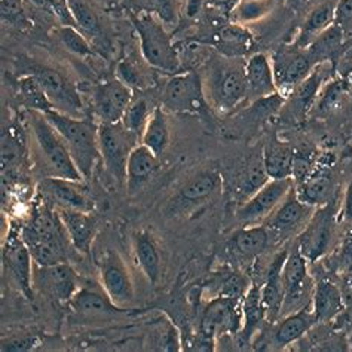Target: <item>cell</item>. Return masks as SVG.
<instances>
[{
    "label": "cell",
    "instance_id": "1",
    "mask_svg": "<svg viewBox=\"0 0 352 352\" xmlns=\"http://www.w3.org/2000/svg\"><path fill=\"white\" fill-rule=\"evenodd\" d=\"M21 235L36 265L69 262L67 250L72 243L57 210L51 208L48 202L33 212L29 223L21 226Z\"/></svg>",
    "mask_w": 352,
    "mask_h": 352
},
{
    "label": "cell",
    "instance_id": "2",
    "mask_svg": "<svg viewBox=\"0 0 352 352\" xmlns=\"http://www.w3.org/2000/svg\"><path fill=\"white\" fill-rule=\"evenodd\" d=\"M243 58L220 55L207 66V75L201 76L208 103L220 113H232L248 98L245 63Z\"/></svg>",
    "mask_w": 352,
    "mask_h": 352
},
{
    "label": "cell",
    "instance_id": "3",
    "mask_svg": "<svg viewBox=\"0 0 352 352\" xmlns=\"http://www.w3.org/2000/svg\"><path fill=\"white\" fill-rule=\"evenodd\" d=\"M66 143L82 177L89 180L97 162L101 160L98 147V125L85 118H75L50 110L43 113Z\"/></svg>",
    "mask_w": 352,
    "mask_h": 352
},
{
    "label": "cell",
    "instance_id": "4",
    "mask_svg": "<svg viewBox=\"0 0 352 352\" xmlns=\"http://www.w3.org/2000/svg\"><path fill=\"white\" fill-rule=\"evenodd\" d=\"M131 23L140 39L143 60L151 67L168 75L180 72V58L166 27L149 12H133Z\"/></svg>",
    "mask_w": 352,
    "mask_h": 352
},
{
    "label": "cell",
    "instance_id": "5",
    "mask_svg": "<svg viewBox=\"0 0 352 352\" xmlns=\"http://www.w3.org/2000/svg\"><path fill=\"white\" fill-rule=\"evenodd\" d=\"M29 124L34 137L38 152L46 171L51 177H61L73 182H83L80 171L64 143L63 137L42 112L29 110Z\"/></svg>",
    "mask_w": 352,
    "mask_h": 352
},
{
    "label": "cell",
    "instance_id": "6",
    "mask_svg": "<svg viewBox=\"0 0 352 352\" xmlns=\"http://www.w3.org/2000/svg\"><path fill=\"white\" fill-rule=\"evenodd\" d=\"M161 106L173 113L202 115L210 106L204 82L197 72H179L166 80Z\"/></svg>",
    "mask_w": 352,
    "mask_h": 352
},
{
    "label": "cell",
    "instance_id": "7",
    "mask_svg": "<svg viewBox=\"0 0 352 352\" xmlns=\"http://www.w3.org/2000/svg\"><path fill=\"white\" fill-rule=\"evenodd\" d=\"M140 143L119 124H98V147L101 162L112 177L125 184L126 162L131 151Z\"/></svg>",
    "mask_w": 352,
    "mask_h": 352
},
{
    "label": "cell",
    "instance_id": "8",
    "mask_svg": "<svg viewBox=\"0 0 352 352\" xmlns=\"http://www.w3.org/2000/svg\"><path fill=\"white\" fill-rule=\"evenodd\" d=\"M2 261L5 272L18 285V289L29 300H33V267L34 262L30 250L24 243L21 226L11 225L5 238Z\"/></svg>",
    "mask_w": 352,
    "mask_h": 352
},
{
    "label": "cell",
    "instance_id": "9",
    "mask_svg": "<svg viewBox=\"0 0 352 352\" xmlns=\"http://www.w3.org/2000/svg\"><path fill=\"white\" fill-rule=\"evenodd\" d=\"M100 284L118 308L126 309L135 300V289L128 265L116 250L109 248L98 261Z\"/></svg>",
    "mask_w": 352,
    "mask_h": 352
},
{
    "label": "cell",
    "instance_id": "10",
    "mask_svg": "<svg viewBox=\"0 0 352 352\" xmlns=\"http://www.w3.org/2000/svg\"><path fill=\"white\" fill-rule=\"evenodd\" d=\"M293 188V179H270L252 197L239 204L236 219L245 226L262 225Z\"/></svg>",
    "mask_w": 352,
    "mask_h": 352
},
{
    "label": "cell",
    "instance_id": "11",
    "mask_svg": "<svg viewBox=\"0 0 352 352\" xmlns=\"http://www.w3.org/2000/svg\"><path fill=\"white\" fill-rule=\"evenodd\" d=\"M39 80L54 110L75 118H82L83 103L78 88L66 75L50 66H38L32 70Z\"/></svg>",
    "mask_w": 352,
    "mask_h": 352
},
{
    "label": "cell",
    "instance_id": "12",
    "mask_svg": "<svg viewBox=\"0 0 352 352\" xmlns=\"http://www.w3.org/2000/svg\"><path fill=\"white\" fill-rule=\"evenodd\" d=\"M243 329V299L219 296L208 303L201 318V336L216 340L223 335H236Z\"/></svg>",
    "mask_w": 352,
    "mask_h": 352
},
{
    "label": "cell",
    "instance_id": "13",
    "mask_svg": "<svg viewBox=\"0 0 352 352\" xmlns=\"http://www.w3.org/2000/svg\"><path fill=\"white\" fill-rule=\"evenodd\" d=\"M80 278L69 262L33 267V287L50 299L69 303L80 289Z\"/></svg>",
    "mask_w": 352,
    "mask_h": 352
},
{
    "label": "cell",
    "instance_id": "14",
    "mask_svg": "<svg viewBox=\"0 0 352 352\" xmlns=\"http://www.w3.org/2000/svg\"><path fill=\"white\" fill-rule=\"evenodd\" d=\"M133 98V88L120 79L112 78L97 83L92 89V109L100 124H119Z\"/></svg>",
    "mask_w": 352,
    "mask_h": 352
},
{
    "label": "cell",
    "instance_id": "15",
    "mask_svg": "<svg viewBox=\"0 0 352 352\" xmlns=\"http://www.w3.org/2000/svg\"><path fill=\"white\" fill-rule=\"evenodd\" d=\"M333 211L327 206L318 207L305 225L302 232L296 241L302 254L308 258V262L318 261L320 257L327 253L333 238Z\"/></svg>",
    "mask_w": 352,
    "mask_h": 352
},
{
    "label": "cell",
    "instance_id": "16",
    "mask_svg": "<svg viewBox=\"0 0 352 352\" xmlns=\"http://www.w3.org/2000/svg\"><path fill=\"white\" fill-rule=\"evenodd\" d=\"M315 66L317 64L311 60L307 50L292 46L278 52L272 64L278 92L281 96H290Z\"/></svg>",
    "mask_w": 352,
    "mask_h": 352
},
{
    "label": "cell",
    "instance_id": "17",
    "mask_svg": "<svg viewBox=\"0 0 352 352\" xmlns=\"http://www.w3.org/2000/svg\"><path fill=\"white\" fill-rule=\"evenodd\" d=\"M221 186H223V177L219 170H204L183 184L168 204V210L174 214V212L197 207L198 204L214 197Z\"/></svg>",
    "mask_w": 352,
    "mask_h": 352
},
{
    "label": "cell",
    "instance_id": "18",
    "mask_svg": "<svg viewBox=\"0 0 352 352\" xmlns=\"http://www.w3.org/2000/svg\"><path fill=\"white\" fill-rule=\"evenodd\" d=\"M78 318L87 321L110 320L125 309L118 308L110 300L103 287L100 285H80V289L67 303Z\"/></svg>",
    "mask_w": 352,
    "mask_h": 352
},
{
    "label": "cell",
    "instance_id": "19",
    "mask_svg": "<svg viewBox=\"0 0 352 352\" xmlns=\"http://www.w3.org/2000/svg\"><path fill=\"white\" fill-rule=\"evenodd\" d=\"M315 210L317 208L302 202L296 193V188H293L262 225L270 229L271 234L287 235L292 234L294 229L305 228Z\"/></svg>",
    "mask_w": 352,
    "mask_h": 352
},
{
    "label": "cell",
    "instance_id": "20",
    "mask_svg": "<svg viewBox=\"0 0 352 352\" xmlns=\"http://www.w3.org/2000/svg\"><path fill=\"white\" fill-rule=\"evenodd\" d=\"M39 192L54 208H72L91 211L92 201L80 188V182H73L61 177H45L39 183Z\"/></svg>",
    "mask_w": 352,
    "mask_h": 352
},
{
    "label": "cell",
    "instance_id": "21",
    "mask_svg": "<svg viewBox=\"0 0 352 352\" xmlns=\"http://www.w3.org/2000/svg\"><path fill=\"white\" fill-rule=\"evenodd\" d=\"M283 285H284V307L287 309L290 305H296L307 293L309 285L308 258L302 254L298 244L287 253L283 265Z\"/></svg>",
    "mask_w": 352,
    "mask_h": 352
},
{
    "label": "cell",
    "instance_id": "22",
    "mask_svg": "<svg viewBox=\"0 0 352 352\" xmlns=\"http://www.w3.org/2000/svg\"><path fill=\"white\" fill-rule=\"evenodd\" d=\"M66 229L72 247L82 254H89L97 234V221L91 211L72 208H55Z\"/></svg>",
    "mask_w": 352,
    "mask_h": 352
},
{
    "label": "cell",
    "instance_id": "23",
    "mask_svg": "<svg viewBox=\"0 0 352 352\" xmlns=\"http://www.w3.org/2000/svg\"><path fill=\"white\" fill-rule=\"evenodd\" d=\"M245 78L248 85V97L270 98L280 94L275 82L272 63L262 52H254L247 58Z\"/></svg>",
    "mask_w": 352,
    "mask_h": 352
},
{
    "label": "cell",
    "instance_id": "24",
    "mask_svg": "<svg viewBox=\"0 0 352 352\" xmlns=\"http://www.w3.org/2000/svg\"><path fill=\"white\" fill-rule=\"evenodd\" d=\"M254 43L253 34L238 23L221 25L211 38V45L228 58L250 57L254 54Z\"/></svg>",
    "mask_w": 352,
    "mask_h": 352
},
{
    "label": "cell",
    "instance_id": "25",
    "mask_svg": "<svg viewBox=\"0 0 352 352\" xmlns=\"http://www.w3.org/2000/svg\"><path fill=\"white\" fill-rule=\"evenodd\" d=\"M294 188L302 202L314 208L326 206L333 193V177L329 165L317 160L312 173L302 183L294 184Z\"/></svg>",
    "mask_w": 352,
    "mask_h": 352
},
{
    "label": "cell",
    "instance_id": "26",
    "mask_svg": "<svg viewBox=\"0 0 352 352\" xmlns=\"http://www.w3.org/2000/svg\"><path fill=\"white\" fill-rule=\"evenodd\" d=\"M289 252L278 253L267 270L265 284L262 285V307L265 318L274 322L283 314L284 307V285H283V265Z\"/></svg>",
    "mask_w": 352,
    "mask_h": 352
},
{
    "label": "cell",
    "instance_id": "27",
    "mask_svg": "<svg viewBox=\"0 0 352 352\" xmlns=\"http://www.w3.org/2000/svg\"><path fill=\"white\" fill-rule=\"evenodd\" d=\"M160 168V157L149 147L138 143L129 153L126 162L125 188L134 193L149 182Z\"/></svg>",
    "mask_w": 352,
    "mask_h": 352
},
{
    "label": "cell",
    "instance_id": "28",
    "mask_svg": "<svg viewBox=\"0 0 352 352\" xmlns=\"http://www.w3.org/2000/svg\"><path fill=\"white\" fill-rule=\"evenodd\" d=\"M327 64L329 61L317 64L309 75L292 91L289 107L292 109V112L300 119L303 116H307L309 110H312L315 101H317L320 96L322 83L326 80Z\"/></svg>",
    "mask_w": 352,
    "mask_h": 352
},
{
    "label": "cell",
    "instance_id": "29",
    "mask_svg": "<svg viewBox=\"0 0 352 352\" xmlns=\"http://www.w3.org/2000/svg\"><path fill=\"white\" fill-rule=\"evenodd\" d=\"M317 322L318 320L315 317L312 308L298 309L276 324L272 333V344L280 349L289 346L307 335Z\"/></svg>",
    "mask_w": 352,
    "mask_h": 352
},
{
    "label": "cell",
    "instance_id": "30",
    "mask_svg": "<svg viewBox=\"0 0 352 352\" xmlns=\"http://www.w3.org/2000/svg\"><path fill=\"white\" fill-rule=\"evenodd\" d=\"M133 253L138 267H140V271L147 278V281L153 285L160 283L162 261L155 238L149 232H146V230L137 232L133 238Z\"/></svg>",
    "mask_w": 352,
    "mask_h": 352
},
{
    "label": "cell",
    "instance_id": "31",
    "mask_svg": "<svg viewBox=\"0 0 352 352\" xmlns=\"http://www.w3.org/2000/svg\"><path fill=\"white\" fill-rule=\"evenodd\" d=\"M344 296L336 284L329 280H322L315 285L312 296V311L318 322L331 321L344 311Z\"/></svg>",
    "mask_w": 352,
    "mask_h": 352
},
{
    "label": "cell",
    "instance_id": "32",
    "mask_svg": "<svg viewBox=\"0 0 352 352\" xmlns=\"http://www.w3.org/2000/svg\"><path fill=\"white\" fill-rule=\"evenodd\" d=\"M271 232L265 225H250L236 230L230 239V248L241 257H257L270 245Z\"/></svg>",
    "mask_w": 352,
    "mask_h": 352
},
{
    "label": "cell",
    "instance_id": "33",
    "mask_svg": "<svg viewBox=\"0 0 352 352\" xmlns=\"http://www.w3.org/2000/svg\"><path fill=\"white\" fill-rule=\"evenodd\" d=\"M335 8L336 5L331 2L321 3L317 8H314L309 15L305 18L293 46L300 50H307L315 38H318L327 27L335 23Z\"/></svg>",
    "mask_w": 352,
    "mask_h": 352
},
{
    "label": "cell",
    "instance_id": "34",
    "mask_svg": "<svg viewBox=\"0 0 352 352\" xmlns=\"http://www.w3.org/2000/svg\"><path fill=\"white\" fill-rule=\"evenodd\" d=\"M171 142V129L166 118L165 109L162 106L153 107V112L147 120V125L142 134L140 143L144 144L157 156L161 157L168 149Z\"/></svg>",
    "mask_w": 352,
    "mask_h": 352
},
{
    "label": "cell",
    "instance_id": "35",
    "mask_svg": "<svg viewBox=\"0 0 352 352\" xmlns=\"http://www.w3.org/2000/svg\"><path fill=\"white\" fill-rule=\"evenodd\" d=\"M293 156L292 147L278 140L266 143L262 152L263 165L270 179H292L293 174Z\"/></svg>",
    "mask_w": 352,
    "mask_h": 352
},
{
    "label": "cell",
    "instance_id": "36",
    "mask_svg": "<svg viewBox=\"0 0 352 352\" xmlns=\"http://www.w3.org/2000/svg\"><path fill=\"white\" fill-rule=\"evenodd\" d=\"M267 180H270V177H267L266 174L262 155L254 156L245 162L243 171H241L234 180L235 195L239 197L244 202L247 198L252 197L257 189H261Z\"/></svg>",
    "mask_w": 352,
    "mask_h": 352
},
{
    "label": "cell",
    "instance_id": "37",
    "mask_svg": "<svg viewBox=\"0 0 352 352\" xmlns=\"http://www.w3.org/2000/svg\"><path fill=\"white\" fill-rule=\"evenodd\" d=\"M344 27L333 23L318 38H315L307 48L311 60L315 64L329 61L340 50L342 43H344Z\"/></svg>",
    "mask_w": 352,
    "mask_h": 352
},
{
    "label": "cell",
    "instance_id": "38",
    "mask_svg": "<svg viewBox=\"0 0 352 352\" xmlns=\"http://www.w3.org/2000/svg\"><path fill=\"white\" fill-rule=\"evenodd\" d=\"M265 318L262 307V287L252 285L243 298V329L241 338L244 342H250L254 336L258 324Z\"/></svg>",
    "mask_w": 352,
    "mask_h": 352
},
{
    "label": "cell",
    "instance_id": "39",
    "mask_svg": "<svg viewBox=\"0 0 352 352\" xmlns=\"http://www.w3.org/2000/svg\"><path fill=\"white\" fill-rule=\"evenodd\" d=\"M153 109H151L149 101L144 97L134 96V98L129 103L128 109L125 110V115L120 120V125H122L126 131L134 135L138 142H140L142 134L147 125V120H149Z\"/></svg>",
    "mask_w": 352,
    "mask_h": 352
},
{
    "label": "cell",
    "instance_id": "40",
    "mask_svg": "<svg viewBox=\"0 0 352 352\" xmlns=\"http://www.w3.org/2000/svg\"><path fill=\"white\" fill-rule=\"evenodd\" d=\"M18 91H20L23 103L29 110H36V112L42 113L54 110L51 101L46 97L42 85L33 73L20 78V80H18Z\"/></svg>",
    "mask_w": 352,
    "mask_h": 352
},
{
    "label": "cell",
    "instance_id": "41",
    "mask_svg": "<svg viewBox=\"0 0 352 352\" xmlns=\"http://www.w3.org/2000/svg\"><path fill=\"white\" fill-rule=\"evenodd\" d=\"M58 41L63 45V48L69 51L70 54L76 55V57H89L92 55V48L88 39L83 36L80 30H78L75 25L64 24L57 30Z\"/></svg>",
    "mask_w": 352,
    "mask_h": 352
},
{
    "label": "cell",
    "instance_id": "42",
    "mask_svg": "<svg viewBox=\"0 0 352 352\" xmlns=\"http://www.w3.org/2000/svg\"><path fill=\"white\" fill-rule=\"evenodd\" d=\"M23 155L24 151L20 134L14 128H8V131H3L2 134V171H11L20 166Z\"/></svg>",
    "mask_w": 352,
    "mask_h": 352
},
{
    "label": "cell",
    "instance_id": "43",
    "mask_svg": "<svg viewBox=\"0 0 352 352\" xmlns=\"http://www.w3.org/2000/svg\"><path fill=\"white\" fill-rule=\"evenodd\" d=\"M142 11L155 15L165 27L177 23V5L175 0H138Z\"/></svg>",
    "mask_w": 352,
    "mask_h": 352
},
{
    "label": "cell",
    "instance_id": "44",
    "mask_svg": "<svg viewBox=\"0 0 352 352\" xmlns=\"http://www.w3.org/2000/svg\"><path fill=\"white\" fill-rule=\"evenodd\" d=\"M67 9L73 23L79 29L88 33H96L98 30V18L83 0H67Z\"/></svg>",
    "mask_w": 352,
    "mask_h": 352
},
{
    "label": "cell",
    "instance_id": "45",
    "mask_svg": "<svg viewBox=\"0 0 352 352\" xmlns=\"http://www.w3.org/2000/svg\"><path fill=\"white\" fill-rule=\"evenodd\" d=\"M272 0H239V3L232 11V16L239 23L254 20L266 14L271 9Z\"/></svg>",
    "mask_w": 352,
    "mask_h": 352
},
{
    "label": "cell",
    "instance_id": "46",
    "mask_svg": "<svg viewBox=\"0 0 352 352\" xmlns=\"http://www.w3.org/2000/svg\"><path fill=\"white\" fill-rule=\"evenodd\" d=\"M116 75L118 79L126 83V85L133 89H143L144 87H147L144 75L135 67V64H133L129 60L119 61L116 67Z\"/></svg>",
    "mask_w": 352,
    "mask_h": 352
},
{
    "label": "cell",
    "instance_id": "47",
    "mask_svg": "<svg viewBox=\"0 0 352 352\" xmlns=\"http://www.w3.org/2000/svg\"><path fill=\"white\" fill-rule=\"evenodd\" d=\"M39 338L36 335H27V333H21V335H14L5 338L2 340V351L3 352H24L34 349L39 346Z\"/></svg>",
    "mask_w": 352,
    "mask_h": 352
},
{
    "label": "cell",
    "instance_id": "48",
    "mask_svg": "<svg viewBox=\"0 0 352 352\" xmlns=\"http://www.w3.org/2000/svg\"><path fill=\"white\" fill-rule=\"evenodd\" d=\"M0 11H2L3 21L20 24L24 20L23 0H0Z\"/></svg>",
    "mask_w": 352,
    "mask_h": 352
},
{
    "label": "cell",
    "instance_id": "49",
    "mask_svg": "<svg viewBox=\"0 0 352 352\" xmlns=\"http://www.w3.org/2000/svg\"><path fill=\"white\" fill-rule=\"evenodd\" d=\"M335 23L345 27L352 23V0H340L335 8Z\"/></svg>",
    "mask_w": 352,
    "mask_h": 352
},
{
    "label": "cell",
    "instance_id": "50",
    "mask_svg": "<svg viewBox=\"0 0 352 352\" xmlns=\"http://www.w3.org/2000/svg\"><path fill=\"white\" fill-rule=\"evenodd\" d=\"M206 2L214 9L225 12V14H232L235 6L239 3V0H206Z\"/></svg>",
    "mask_w": 352,
    "mask_h": 352
},
{
    "label": "cell",
    "instance_id": "51",
    "mask_svg": "<svg viewBox=\"0 0 352 352\" xmlns=\"http://www.w3.org/2000/svg\"><path fill=\"white\" fill-rule=\"evenodd\" d=\"M342 214L346 220L352 221V180L349 182L348 188L345 190V197H344V207H342Z\"/></svg>",
    "mask_w": 352,
    "mask_h": 352
},
{
    "label": "cell",
    "instance_id": "52",
    "mask_svg": "<svg viewBox=\"0 0 352 352\" xmlns=\"http://www.w3.org/2000/svg\"><path fill=\"white\" fill-rule=\"evenodd\" d=\"M204 3H206V0H188L186 8H184V12H186V15L189 18L197 16L201 12Z\"/></svg>",
    "mask_w": 352,
    "mask_h": 352
}]
</instances>
